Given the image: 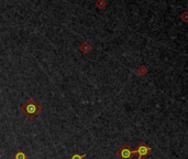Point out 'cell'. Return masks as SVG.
Instances as JSON below:
<instances>
[{
  "label": "cell",
  "instance_id": "1",
  "mask_svg": "<svg viewBox=\"0 0 188 159\" xmlns=\"http://www.w3.org/2000/svg\"><path fill=\"white\" fill-rule=\"evenodd\" d=\"M41 106L33 99V98H29L27 102L22 104L21 106V110L23 112V114L28 117V118H34L36 115L41 112Z\"/></svg>",
  "mask_w": 188,
  "mask_h": 159
},
{
  "label": "cell",
  "instance_id": "2",
  "mask_svg": "<svg viewBox=\"0 0 188 159\" xmlns=\"http://www.w3.org/2000/svg\"><path fill=\"white\" fill-rule=\"evenodd\" d=\"M135 154H136V151L131 150V148H130L128 145H124L120 150L118 151V156H119L121 159H131L133 157V155H135Z\"/></svg>",
  "mask_w": 188,
  "mask_h": 159
},
{
  "label": "cell",
  "instance_id": "3",
  "mask_svg": "<svg viewBox=\"0 0 188 159\" xmlns=\"http://www.w3.org/2000/svg\"><path fill=\"white\" fill-rule=\"evenodd\" d=\"M136 154H139V159H142L143 157H145V156H148L151 152H152V149L150 148V147H148L144 143H141L139 146L136 147Z\"/></svg>",
  "mask_w": 188,
  "mask_h": 159
},
{
  "label": "cell",
  "instance_id": "4",
  "mask_svg": "<svg viewBox=\"0 0 188 159\" xmlns=\"http://www.w3.org/2000/svg\"><path fill=\"white\" fill-rule=\"evenodd\" d=\"M79 50L84 53H88L91 50V45L89 44V43H87V42H85V43H83V44L80 45Z\"/></svg>",
  "mask_w": 188,
  "mask_h": 159
},
{
  "label": "cell",
  "instance_id": "5",
  "mask_svg": "<svg viewBox=\"0 0 188 159\" xmlns=\"http://www.w3.org/2000/svg\"><path fill=\"white\" fill-rule=\"evenodd\" d=\"M97 6H98L100 9H104V7H106V1H104V0H98V1H97Z\"/></svg>",
  "mask_w": 188,
  "mask_h": 159
},
{
  "label": "cell",
  "instance_id": "6",
  "mask_svg": "<svg viewBox=\"0 0 188 159\" xmlns=\"http://www.w3.org/2000/svg\"><path fill=\"white\" fill-rule=\"evenodd\" d=\"M16 159H27V157H25V155H24L22 151H19L18 154L16 155V157H14Z\"/></svg>",
  "mask_w": 188,
  "mask_h": 159
},
{
  "label": "cell",
  "instance_id": "7",
  "mask_svg": "<svg viewBox=\"0 0 188 159\" xmlns=\"http://www.w3.org/2000/svg\"><path fill=\"white\" fill-rule=\"evenodd\" d=\"M85 156L86 155H77V154H75V155L72 157V159H84Z\"/></svg>",
  "mask_w": 188,
  "mask_h": 159
}]
</instances>
